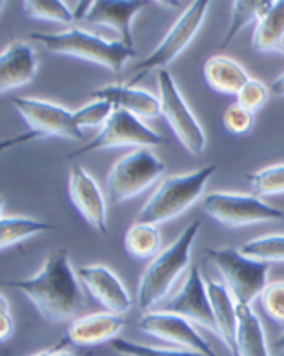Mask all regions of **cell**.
<instances>
[{"label": "cell", "instance_id": "cell-1", "mask_svg": "<svg viewBox=\"0 0 284 356\" xmlns=\"http://www.w3.org/2000/svg\"><path fill=\"white\" fill-rule=\"evenodd\" d=\"M77 277L70 264V251L61 248L47 254L35 277L6 284L28 296L42 318L57 323L84 309V295Z\"/></svg>", "mask_w": 284, "mask_h": 356}, {"label": "cell", "instance_id": "cell-2", "mask_svg": "<svg viewBox=\"0 0 284 356\" xmlns=\"http://www.w3.org/2000/svg\"><path fill=\"white\" fill-rule=\"evenodd\" d=\"M200 220H195L184 227L179 238L161 251L148 264L142 273L137 289V302L142 311H152L161 305L175 286L177 278L184 271L191 260V248L200 231Z\"/></svg>", "mask_w": 284, "mask_h": 356}, {"label": "cell", "instance_id": "cell-3", "mask_svg": "<svg viewBox=\"0 0 284 356\" xmlns=\"http://www.w3.org/2000/svg\"><path fill=\"white\" fill-rule=\"evenodd\" d=\"M29 38L40 42L52 53L93 62L102 67H108L117 75L123 73L126 62L137 55L135 47L126 46L123 40H106L99 35L88 33L79 28L66 29L61 33H31Z\"/></svg>", "mask_w": 284, "mask_h": 356}, {"label": "cell", "instance_id": "cell-4", "mask_svg": "<svg viewBox=\"0 0 284 356\" xmlns=\"http://www.w3.org/2000/svg\"><path fill=\"white\" fill-rule=\"evenodd\" d=\"M215 171L217 165L210 164L206 168L195 169L191 173L175 175L162 180L161 186L141 207L137 222L157 225L180 216L203 197L206 184L215 175Z\"/></svg>", "mask_w": 284, "mask_h": 356}, {"label": "cell", "instance_id": "cell-5", "mask_svg": "<svg viewBox=\"0 0 284 356\" xmlns=\"http://www.w3.org/2000/svg\"><path fill=\"white\" fill-rule=\"evenodd\" d=\"M206 257L215 266L235 304L251 305L268 286L270 264L244 257L239 249H206Z\"/></svg>", "mask_w": 284, "mask_h": 356}, {"label": "cell", "instance_id": "cell-6", "mask_svg": "<svg viewBox=\"0 0 284 356\" xmlns=\"http://www.w3.org/2000/svg\"><path fill=\"white\" fill-rule=\"evenodd\" d=\"M24 122L28 124L29 133L20 135L17 138L2 142V149H8L10 145L22 144V142L42 138V136H66L71 140H84V133L77 126L73 113L58 104L47 102L40 99H26V97H13L11 99Z\"/></svg>", "mask_w": 284, "mask_h": 356}, {"label": "cell", "instance_id": "cell-7", "mask_svg": "<svg viewBox=\"0 0 284 356\" xmlns=\"http://www.w3.org/2000/svg\"><path fill=\"white\" fill-rule=\"evenodd\" d=\"M166 164L148 147H137L117 160L108 173V195L115 204L146 191L164 175Z\"/></svg>", "mask_w": 284, "mask_h": 356}, {"label": "cell", "instance_id": "cell-8", "mask_svg": "<svg viewBox=\"0 0 284 356\" xmlns=\"http://www.w3.org/2000/svg\"><path fill=\"white\" fill-rule=\"evenodd\" d=\"M208 8V0H195V2H191L182 11L179 19L175 20V24L171 26L170 31L166 33V37L162 38V42L150 53V56H146L144 60L135 64L133 70L137 71V75L133 76L128 84L135 88V84H139L150 71H161L170 66L171 62L175 60L177 56L189 46V42L194 40L195 35L199 33Z\"/></svg>", "mask_w": 284, "mask_h": 356}, {"label": "cell", "instance_id": "cell-9", "mask_svg": "<svg viewBox=\"0 0 284 356\" xmlns=\"http://www.w3.org/2000/svg\"><path fill=\"white\" fill-rule=\"evenodd\" d=\"M166 138L161 133L153 131L152 127L142 122L137 115L129 111L115 108L113 115L108 122L102 126L100 133L91 138L79 149L71 151L68 159L93 153V151L109 149V147H120V145H132V147H150V145H164Z\"/></svg>", "mask_w": 284, "mask_h": 356}, {"label": "cell", "instance_id": "cell-10", "mask_svg": "<svg viewBox=\"0 0 284 356\" xmlns=\"http://www.w3.org/2000/svg\"><path fill=\"white\" fill-rule=\"evenodd\" d=\"M159 80V100H161V115L168 120L171 131L175 133L179 142L194 155H200L206 149V135L188 108L184 97L177 88L175 79L168 70L157 73Z\"/></svg>", "mask_w": 284, "mask_h": 356}, {"label": "cell", "instance_id": "cell-11", "mask_svg": "<svg viewBox=\"0 0 284 356\" xmlns=\"http://www.w3.org/2000/svg\"><path fill=\"white\" fill-rule=\"evenodd\" d=\"M204 211L228 227L284 220L283 209L266 204L255 195L241 193H210L204 197Z\"/></svg>", "mask_w": 284, "mask_h": 356}, {"label": "cell", "instance_id": "cell-12", "mask_svg": "<svg viewBox=\"0 0 284 356\" xmlns=\"http://www.w3.org/2000/svg\"><path fill=\"white\" fill-rule=\"evenodd\" d=\"M139 329L159 340L184 347L186 351L200 353L204 356H219L213 351L212 346L197 333V329L191 325V320L180 314L166 313V311H148L139 320Z\"/></svg>", "mask_w": 284, "mask_h": 356}, {"label": "cell", "instance_id": "cell-13", "mask_svg": "<svg viewBox=\"0 0 284 356\" xmlns=\"http://www.w3.org/2000/svg\"><path fill=\"white\" fill-rule=\"evenodd\" d=\"M159 311L180 314L191 322H197L203 327L217 331L208 286H206V280L200 275V269L197 266L189 269L188 278H186L184 286L180 287L179 293L168 302H162L159 305Z\"/></svg>", "mask_w": 284, "mask_h": 356}, {"label": "cell", "instance_id": "cell-14", "mask_svg": "<svg viewBox=\"0 0 284 356\" xmlns=\"http://www.w3.org/2000/svg\"><path fill=\"white\" fill-rule=\"evenodd\" d=\"M71 204L79 209L88 224L99 233L108 234V207L102 189L84 168L73 165L68 180Z\"/></svg>", "mask_w": 284, "mask_h": 356}, {"label": "cell", "instance_id": "cell-15", "mask_svg": "<svg viewBox=\"0 0 284 356\" xmlns=\"http://www.w3.org/2000/svg\"><path fill=\"white\" fill-rule=\"evenodd\" d=\"M77 275L90 291L91 296L106 311L115 314H124L132 309V296L124 287L120 278L106 266H82L77 269Z\"/></svg>", "mask_w": 284, "mask_h": 356}, {"label": "cell", "instance_id": "cell-16", "mask_svg": "<svg viewBox=\"0 0 284 356\" xmlns=\"http://www.w3.org/2000/svg\"><path fill=\"white\" fill-rule=\"evenodd\" d=\"M124 323H126V320H124L123 314L109 313V311L86 314V316L71 322L66 331V337L55 346V349H62V346H66V343L99 346L102 342H111L113 338H117L118 331L124 327Z\"/></svg>", "mask_w": 284, "mask_h": 356}, {"label": "cell", "instance_id": "cell-17", "mask_svg": "<svg viewBox=\"0 0 284 356\" xmlns=\"http://www.w3.org/2000/svg\"><path fill=\"white\" fill-rule=\"evenodd\" d=\"M148 6L144 0H95L86 15V22L117 31L126 46H133L132 22L135 15Z\"/></svg>", "mask_w": 284, "mask_h": 356}, {"label": "cell", "instance_id": "cell-18", "mask_svg": "<svg viewBox=\"0 0 284 356\" xmlns=\"http://www.w3.org/2000/svg\"><path fill=\"white\" fill-rule=\"evenodd\" d=\"M38 70L37 53L28 42L13 40L0 55V93L29 84Z\"/></svg>", "mask_w": 284, "mask_h": 356}, {"label": "cell", "instance_id": "cell-19", "mask_svg": "<svg viewBox=\"0 0 284 356\" xmlns=\"http://www.w3.org/2000/svg\"><path fill=\"white\" fill-rule=\"evenodd\" d=\"M90 95L95 100H108L117 109L129 111L137 117L153 118L161 115V100L144 89H137L129 84H109L93 89Z\"/></svg>", "mask_w": 284, "mask_h": 356}, {"label": "cell", "instance_id": "cell-20", "mask_svg": "<svg viewBox=\"0 0 284 356\" xmlns=\"http://www.w3.org/2000/svg\"><path fill=\"white\" fill-rule=\"evenodd\" d=\"M204 280H206V286H208L213 316H215V327H217L215 333L223 338L224 346L228 347L230 355L241 356L239 355V346H237L235 302H233L228 287L224 286V282L210 280L208 277H204Z\"/></svg>", "mask_w": 284, "mask_h": 356}, {"label": "cell", "instance_id": "cell-21", "mask_svg": "<svg viewBox=\"0 0 284 356\" xmlns=\"http://www.w3.org/2000/svg\"><path fill=\"white\" fill-rule=\"evenodd\" d=\"M204 79L212 89L223 95H235L250 80L246 70L230 56L213 55L204 64Z\"/></svg>", "mask_w": 284, "mask_h": 356}, {"label": "cell", "instance_id": "cell-22", "mask_svg": "<svg viewBox=\"0 0 284 356\" xmlns=\"http://www.w3.org/2000/svg\"><path fill=\"white\" fill-rule=\"evenodd\" d=\"M237 346L241 356H271L259 316L251 305L235 304Z\"/></svg>", "mask_w": 284, "mask_h": 356}, {"label": "cell", "instance_id": "cell-23", "mask_svg": "<svg viewBox=\"0 0 284 356\" xmlns=\"http://www.w3.org/2000/svg\"><path fill=\"white\" fill-rule=\"evenodd\" d=\"M284 40V0L274 2L271 8L257 20L251 47L257 53L279 51Z\"/></svg>", "mask_w": 284, "mask_h": 356}, {"label": "cell", "instance_id": "cell-24", "mask_svg": "<svg viewBox=\"0 0 284 356\" xmlns=\"http://www.w3.org/2000/svg\"><path fill=\"white\" fill-rule=\"evenodd\" d=\"M162 236L157 229V225L146 224V222H135V224L126 231L124 236V249L126 253L133 258H155L161 253Z\"/></svg>", "mask_w": 284, "mask_h": 356}, {"label": "cell", "instance_id": "cell-25", "mask_svg": "<svg viewBox=\"0 0 284 356\" xmlns=\"http://www.w3.org/2000/svg\"><path fill=\"white\" fill-rule=\"evenodd\" d=\"M53 229L55 227L52 224L38 222L35 218L2 215V220H0V248H10V245L19 244L20 240L28 238V236Z\"/></svg>", "mask_w": 284, "mask_h": 356}, {"label": "cell", "instance_id": "cell-26", "mask_svg": "<svg viewBox=\"0 0 284 356\" xmlns=\"http://www.w3.org/2000/svg\"><path fill=\"white\" fill-rule=\"evenodd\" d=\"M271 0H265V2H257V0H237L232 2V20L226 29L224 40L221 42V49L232 42L235 35L241 31L242 28H246L250 22H257V20L271 8Z\"/></svg>", "mask_w": 284, "mask_h": 356}, {"label": "cell", "instance_id": "cell-27", "mask_svg": "<svg viewBox=\"0 0 284 356\" xmlns=\"http://www.w3.org/2000/svg\"><path fill=\"white\" fill-rule=\"evenodd\" d=\"M250 182L251 195L259 198L274 197L284 193V164L268 165L265 169H259L255 173H250L244 177Z\"/></svg>", "mask_w": 284, "mask_h": 356}, {"label": "cell", "instance_id": "cell-28", "mask_svg": "<svg viewBox=\"0 0 284 356\" xmlns=\"http://www.w3.org/2000/svg\"><path fill=\"white\" fill-rule=\"evenodd\" d=\"M239 251L244 257L255 258L260 262H284V234H270L250 240Z\"/></svg>", "mask_w": 284, "mask_h": 356}, {"label": "cell", "instance_id": "cell-29", "mask_svg": "<svg viewBox=\"0 0 284 356\" xmlns=\"http://www.w3.org/2000/svg\"><path fill=\"white\" fill-rule=\"evenodd\" d=\"M22 6L24 13L31 19L58 24H71L75 20V13L61 0H26Z\"/></svg>", "mask_w": 284, "mask_h": 356}, {"label": "cell", "instance_id": "cell-30", "mask_svg": "<svg viewBox=\"0 0 284 356\" xmlns=\"http://www.w3.org/2000/svg\"><path fill=\"white\" fill-rule=\"evenodd\" d=\"M115 106L108 100H93V102L86 104L81 109H77L73 113L77 126L81 127H99L104 126L109 120V117L113 115Z\"/></svg>", "mask_w": 284, "mask_h": 356}, {"label": "cell", "instance_id": "cell-31", "mask_svg": "<svg viewBox=\"0 0 284 356\" xmlns=\"http://www.w3.org/2000/svg\"><path fill=\"white\" fill-rule=\"evenodd\" d=\"M111 347L115 351L120 353L124 356H204L200 353L195 351H175V349H157V347L142 346L137 342H129L124 338H113L111 340Z\"/></svg>", "mask_w": 284, "mask_h": 356}, {"label": "cell", "instance_id": "cell-32", "mask_svg": "<svg viewBox=\"0 0 284 356\" xmlns=\"http://www.w3.org/2000/svg\"><path fill=\"white\" fill-rule=\"evenodd\" d=\"M268 95H270V89L260 80L250 79L237 93V104L255 115V111L262 109V106L268 102Z\"/></svg>", "mask_w": 284, "mask_h": 356}, {"label": "cell", "instance_id": "cell-33", "mask_svg": "<svg viewBox=\"0 0 284 356\" xmlns=\"http://www.w3.org/2000/svg\"><path fill=\"white\" fill-rule=\"evenodd\" d=\"M255 117L239 104H230L223 113V126L230 135H246L253 129Z\"/></svg>", "mask_w": 284, "mask_h": 356}, {"label": "cell", "instance_id": "cell-34", "mask_svg": "<svg viewBox=\"0 0 284 356\" xmlns=\"http://www.w3.org/2000/svg\"><path fill=\"white\" fill-rule=\"evenodd\" d=\"M266 314L275 322H284V280L271 282L260 295Z\"/></svg>", "mask_w": 284, "mask_h": 356}, {"label": "cell", "instance_id": "cell-35", "mask_svg": "<svg viewBox=\"0 0 284 356\" xmlns=\"http://www.w3.org/2000/svg\"><path fill=\"white\" fill-rule=\"evenodd\" d=\"M13 333L15 320L13 316H11L10 305H8L6 296H0V340H2V342H8Z\"/></svg>", "mask_w": 284, "mask_h": 356}, {"label": "cell", "instance_id": "cell-36", "mask_svg": "<svg viewBox=\"0 0 284 356\" xmlns=\"http://www.w3.org/2000/svg\"><path fill=\"white\" fill-rule=\"evenodd\" d=\"M270 91L275 95H279V97H284V73L274 80V84H271Z\"/></svg>", "mask_w": 284, "mask_h": 356}, {"label": "cell", "instance_id": "cell-37", "mask_svg": "<svg viewBox=\"0 0 284 356\" xmlns=\"http://www.w3.org/2000/svg\"><path fill=\"white\" fill-rule=\"evenodd\" d=\"M31 356H75V355H71V353L61 351V349H55V347H52V349H47V351L37 353V355H31Z\"/></svg>", "mask_w": 284, "mask_h": 356}, {"label": "cell", "instance_id": "cell-38", "mask_svg": "<svg viewBox=\"0 0 284 356\" xmlns=\"http://www.w3.org/2000/svg\"><path fill=\"white\" fill-rule=\"evenodd\" d=\"M275 347H277V351H284V331L281 333V337L275 340Z\"/></svg>", "mask_w": 284, "mask_h": 356}, {"label": "cell", "instance_id": "cell-39", "mask_svg": "<svg viewBox=\"0 0 284 356\" xmlns=\"http://www.w3.org/2000/svg\"><path fill=\"white\" fill-rule=\"evenodd\" d=\"M279 51H283V53H284V40H283V44H281V47H279Z\"/></svg>", "mask_w": 284, "mask_h": 356}]
</instances>
